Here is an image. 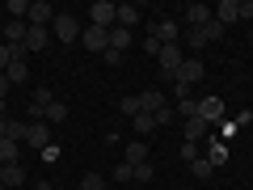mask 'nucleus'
Returning a JSON list of instances; mask_svg holds the SVG:
<instances>
[{
    "mask_svg": "<svg viewBox=\"0 0 253 190\" xmlns=\"http://www.w3.org/2000/svg\"><path fill=\"white\" fill-rule=\"evenodd\" d=\"M51 34L59 38V43H81L84 26L72 17V13H55V21H51Z\"/></svg>",
    "mask_w": 253,
    "mask_h": 190,
    "instance_id": "1",
    "label": "nucleus"
},
{
    "mask_svg": "<svg viewBox=\"0 0 253 190\" xmlns=\"http://www.w3.org/2000/svg\"><path fill=\"white\" fill-rule=\"evenodd\" d=\"M156 59H161V76H165V81H177V68L186 63V51L173 43V47H161V55H156Z\"/></svg>",
    "mask_w": 253,
    "mask_h": 190,
    "instance_id": "2",
    "label": "nucleus"
},
{
    "mask_svg": "<svg viewBox=\"0 0 253 190\" xmlns=\"http://www.w3.org/2000/svg\"><path fill=\"white\" fill-rule=\"evenodd\" d=\"M114 21H118V4H110V0H93V9H89V26L114 30Z\"/></svg>",
    "mask_w": 253,
    "mask_h": 190,
    "instance_id": "3",
    "label": "nucleus"
},
{
    "mask_svg": "<svg viewBox=\"0 0 253 190\" xmlns=\"http://www.w3.org/2000/svg\"><path fill=\"white\" fill-rule=\"evenodd\" d=\"M199 118H203L207 127L224 123V97H215V93H207V97L199 101Z\"/></svg>",
    "mask_w": 253,
    "mask_h": 190,
    "instance_id": "4",
    "label": "nucleus"
},
{
    "mask_svg": "<svg viewBox=\"0 0 253 190\" xmlns=\"http://www.w3.org/2000/svg\"><path fill=\"white\" fill-rule=\"evenodd\" d=\"M81 43L89 47L93 55H106V51H110V30H101V26H84V34H81Z\"/></svg>",
    "mask_w": 253,
    "mask_h": 190,
    "instance_id": "5",
    "label": "nucleus"
},
{
    "mask_svg": "<svg viewBox=\"0 0 253 190\" xmlns=\"http://www.w3.org/2000/svg\"><path fill=\"white\" fill-rule=\"evenodd\" d=\"M199 81H203V59H190V55H186V63L177 68V81H173V85H186V89H190V85H199Z\"/></svg>",
    "mask_w": 253,
    "mask_h": 190,
    "instance_id": "6",
    "label": "nucleus"
},
{
    "mask_svg": "<svg viewBox=\"0 0 253 190\" xmlns=\"http://www.w3.org/2000/svg\"><path fill=\"white\" fill-rule=\"evenodd\" d=\"M177 21H173V17H165V21H152V38H156V43H161V47H173V43H177Z\"/></svg>",
    "mask_w": 253,
    "mask_h": 190,
    "instance_id": "7",
    "label": "nucleus"
},
{
    "mask_svg": "<svg viewBox=\"0 0 253 190\" xmlns=\"http://www.w3.org/2000/svg\"><path fill=\"white\" fill-rule=\"evenodd\" d=\"M30 26H42V30H51V21H55V9L51 4H46V0H34V4H30Z\"/></svg>",
    "mask_w": 253,
    "mask_h": 190,
    "instance_id": "8",
    "label": "nucleus"
},
{
    "mask_svg": "<svg viewBox=\"0 0 253 190\" xmlns=\"http://www.w3.org/2000/svg\"><path fill=\"white\" fill-rule=\"evenodd\" d=\"M26 144L30 148H46V144H51V127H46V123H30L26 127ZM26 144H21V148H26Z\"/></svg>",
    "mask_w": 253,
    "mask_h": 190,
    "instance_id": "9",
    "label": "nucleus"
},
{
    "mask_svg": "<svg viewBox=\"0 0 253 190\" xmlns=\"http://www.w3.org/2000/svg\"><path fill=\"white\" fill-rule=\"evenodd\" d=\"M139 106H144V114H161V110H169V101H165L161 89H144L139 93Z\"/></svg>",
    "mask_w": 253,
    "mask_h": 190,
    "instance_id": "10",
    "label": "nucleus"
},
{
    "mask_svg": "<svg viewBox=\"0 0 253 190\" xmlns=\"http://www.w3.org/2000/svg\"><path fill=\"white\" fill-rule=\"evenodd\" d=\"M215 21L219 26H232V21H241V0H224V4H215Z\"/></svg>",
    "mask_w": 253,
    "mask_h": 190,
    "instance_id": "11",
    "label": "nucleus"
},
{
    "mask_svg": "<svg viewBox=\"0 0 253 190\" xmlns=\"http://www.w3.org/2000/svg\"><path fill=\"white\" fill-rule=\"evenodd\" d=\"M26 51H42V47H51V30H42V26H30L26 30Z\"/></svg>",
    "mask_w": 253,
    "mask_h": 190,
    "instance_id": "12",
    "label": "nucleus"
},
{
    "mask_svg": "<svg viewBox=\"0 0 253 190\" xmlns=\"http://www.w3.org/2000/svg\"><path fill=\"white\" fill-rule=\"evenodd\" d=\"M211 17H215V9H211V4H190V9H186V21H190V30L207 26Z\"/></svg>",
    "mask_w": 253,
    "mask_h": 190,
    "instance_id": "13",
    "label": "nucleus"
},
{
    "mask_svg": "<svg viewBox=\"0 0 253 190\" xmlns=\"http://www.w3.org/2000/svg\"><path fill=\"white\" fill-rule=\"evenodd\" d=\"M0 182H4L9 190L26 186V169H21V161H17V165H0Z\"/></svg>",
    "mask_w": 253,
    "mask_h": 190,
    "instance_id": "14",
    "label": "nucleus"
},
{
    "mask_svg": "<svg viewBox=\"0 0 253 190\" xmlns=\"http://www.w3.org/2000/svg\"><path fill=\"white\" fill-rule=\"evenodd\" d=\"M203 156H207V161L219 169V165H228V144H224V140H211V144L203 148Z\"/></svg>",
    "mask_w": 253,
    "mask_h": 190,
    "instance_id": "15",
    "label": "nucleus"
},
{
    "mask_svg": "<svg viewBox=\"0 0 253 190\" xmlns=\"http://www.w3.org/2000/svg\"><path fill=\"white\" fill-rule=\"evenodd\" d=\"M181 131H186V144H203V140H207V131H211V127L203 123V118H190V123L181 127Z\"/></svg>",
    "mask_w": 253,
    "mask_h": 190,
    "instance_id": "16",
    "label": "nucleus"
},
{
    "mask_svg": "<svg viewBox=\"0 0 253 190\" xmlns=\"http://www.w3.org/2000/svg\"><path fill=\"white\" fill-rule=\"evenodd\" d=\"M17 156H21V144L9 140V136H0V165H17Z\"/></svg>",
    "mask_w": 253,
    "mask_h": 190,
    "instance_id": "17",
    "label": "nucleus"
},
{
    "mask_svg": "<svg viewBox=\"0 0 253 190\" xmlns=\"http://www.w3.org/2000/svg\"><path fill=\"white\" fill-rule=\"evenodd\" d=\"M26 30H30V21H4V43L9 47L26 43Z\"/></svg>",
    "mask_w": 253,
    "mask_h": 190,
    "instance_id": "18",
    "label": "nucleus"
},
{
    "mask_svg": "<svg viewBox=\"0 0 253 190\" xmlns=\"http://www.w3.org/2000/svg\"><path fill=\"white\" fill-rule=\"evenodd\" d=\"M139 21V4H118V21L114 26H123V30H131Z\"/></svg>",
    "mask_w": 253,
    "mask_h": 190,
    "instance_id": "19",
    "label": "nucleus"
},
{
    "mask_svg": "<svg viewBox=\"0 0 253 190\" xmlns=\"http://www.w3.org/2000/svg\"><path fill=\"white\" fill-rule=\"evenodd\" d=\"M148 161V144L144 140H131V144H126V165H144Z\"/></svg>",
    "mask_w": 253,
    "mask_h": 190,
    "instance_id": "20",
    "label": "nucleus"
},
{
    "mask_svg": "<svg viewBox=\"0 0 253 190\" xmlns=\"http://www.w3.org/2000/svg\"><path fill=\"white\" fill-rule=\"evenodd\" d=\"M123 47H131V30L114 26V30H110V51H123Z\"/></svg>",
    "mask_w": 253,
    "mask_h": 190,
    "instance_id": "21",
    "label": "nucleus"
},
{
    "mask_svg": "<svg viewBox=\"0 0 253 190\" xmlns=\"http://www.w3.org/2000/svg\"><path fill=\"white\" fill-rule=\"evenodd\" d=\"M63 118H68V106H63V101L55 97L51 106H46V114H42V123H63Z\"/></svg>",
    "mask_w": 253,
    "mask_h": 190,
    "instance_id": "22",
    "label": "nucleus"
},
{
    "mask_svg": "<svg viewBox=\"0 0 253 190\" xmlns=\"http://www.w3.org/2000/svg\"><path fill=\"white\" fill-rule=\"evenodd\" d=\"M131 123H135V136H139V140H144L148 131H156V114H135Z\"/></svg>",
    "mask_w": 253,
    "mask_h": 190,
    "instance_id": "23",
    "label": "nucleus"
},
{
    "mask_svg": "<svg viewBox=\"0 0 253 190\" xmlns=\"http://www.w3.org/2000/svg\"><path fill=\"white\" fill-rule=\"evenodd\" d=\"M26 127H30V123H21V118H9L4 136H9V140H17V144H26Z\"/></svg>",
    "mask_w": 253,
    "mask_h": 190,
    "instance_id": "24",
    "label": "nucleus"
},
{
    "mask_svg": "<svg viewBox=\"0 0 253 190\" xmlns=\"http://www.w3.org/2000/svg\"><path fill=\"white\" fill-rule=\"evenodd\" d=\"M173 114H181L190 123V118H199V101H190V97H177V110H173Z\"/></svg>",
    "mask_w": 253,
    "mask_h": 190,
    "instance_id": "25",
    "label": "nucleus"
},
{
    "mask_svg": "<svg viewBox=\"0 0 253 190\" xmlns=\"http://www.w3.org/2000/svg\"><path fill=\"white\" fill-rule=\"evenodd\" d=\"M190 169H194V178H203V182H207L211 173H215V165H211L207 156H199V161H190Z\"/></svg>",
    "mask_w": 253,
    "mask_h": 190,
    "instance_id": "26",
    "label": "nucleus"
},
{
    "mask_svg": "<svg viewBox=\"0 0 253 190\" xmlns=\"http://www.w3.org/2000/svg\"><path fill=\"white\" fill-rule=\"evenodd\" d=\"M199 30H203V38H207V43H219V38H224V26H219L215 17H211L207 26H199Z\"/></svg>",
    "mask_w": 253,
    "mask_h": 190,
    "instance_id": "27",
    "label": "nucleus"
},
{
    "mask_svg": "<svg viewBox=\"0 0 253 190\" xmlns=\"http://www.w3.org/2000/svg\"><path fill=\"white\" fill-rule=\"evenodd\" d=\"M81 190H106V178H101V173H84V178H81Z\"/></svg>",
    "mask_w": 253,
    "mask_h": 190,
    "instance_id": "28",
    "label": "nucleus"
},
{
    "mask_svg": "<svg viewBox=\"0 0 253 190\" xmlns=\"http://www.w3.org/2000/svg\"><path fill=\"white\" fill-rule=\"evenodd\" d=\"M131 173H135V182H152V178H156V169H152L148 161H144V165H131Z\"/></svg>",
    "mask_w": 253,
    "mask_h": 190,
    "instance_id": "29",
    "label": "nucleus"
},
{
    "mask_svg": "<svg viewBox=\"0 0 253 190\" xmlns=\"http://www.w3.org/2000/svg\"><path fill=\"white\" fill-rule=\"evenodd\" d=\"M215 127H219V136H224V144H228V140H232V136H236V131H241V127H236V123H232V118H224V123H215Z\"/></svg>",
    "mask_w": 253,
    "mask_h": 190,
    "instance_id": "30",
    "label": "nucleus"
},
{
    "mask_svg": "<svg viewBox=\"0 0 253 190\" xmlns=\"http://www.w3.org/2000/svg\"><path fill=\"white\" fill-rule=\"evenodd\" d=\"M199 156H203V144H186V148H181V161H199Z\"/></svg>",
    "mask_w": 253,
    "mask_h": 190,
    "instance_id": "31",
    "label": "nucleus"
},
{
    "mask_svg": "<svg viewBox=\"0 0 253 190\" xmlns=\"http://www.w3.org/2000/svg\"><path fill=\"white\" fill-rule=\"evenodd\" d=\"M123 114H131V118H135V114H144V106H139V97H123Z\"/></svg>",
    "mask_w": 253,
    "mask_h": 190,
    "instance_id": "32",
    "label": "nucleus"
},
{
    "mask_svg": "<svg viewBox=\"0 0 253 190\" xmlns=\"http://www.w3.org/2000/svg\"><path fill=\"white\" fill-rule=\"evenodd\" d=\"M114 182H135V173H131V165H118V169H114Z\"/></svg>",
    "mask_w": 253,
    "mask_h": 190,
    "instance_id": "33",
    "label": "nucleus"
},
{
    "mask_svg": "<svg viewBox=\"0 0 253 190\" xmlns=\"http://www.w3.org/2000/svg\"><path fill=\"white\" fill-rule=\"evenodd\" d=\"M9 63H13V51H9V43H4V47H0V72H4Z\"/></svg>",
    "mask_w": 253,
    "mask_h": 190,
    "instance_id": "34",
    "label": "nucleus"
},
{
    "mask_svg": "<svg viewBox=\"0 0 253 190\" xmlns=\"http://www.w3.org/2000/svg\"><path fill=\"white\" fill-rule=\"evenodd\" d=\"M101 59H106L110 68H118V63H123V51H106V55H101Z\"/></svg>",
    "mask_w": 253,
    "mask_h": 190,
    "instance_id": "35",
    "label": "nucleus"
},
{
    "mask_svg": "<svg viewBox=\"0 0 253 190\" xmlns=\"http://www.w3.org/2000/svg\"><path fill=\"white\" fill-rule=\"evenodd\" d=\"M173 118H177V114H173V110H161V114H156V127H169Z\"/></svg>",
    "mask_w": 253,
    "mask_h": 190,
    "instance_id": "36",
    "label": "nucleus"
},
{
    "mask_svg": "<svg viewBox=\"0 0 253 190\" xmlns=\"http://www.w3.org/2000/svg\"><path fill=\"white\" fill-rule=\"evenodd\" d=\"M232 123H236V127H249V123H253V110H241V114H236Z\"/></svg>",
    "mask_w": 253,
    "mask_h": 190,
    "instance_id": "37",
    "label": "nucleus"
},
{
    "mask_svg": "<svg viewBox=\"0 0 253 190\" xmlns=\"http://www.w3.org/2000/svg\"><path fill=\"white\" fill-rule=\"evenodd\" d=\"M9 89H13V85H9V76H4V72H0V101H4V97H9Z\"/></svg>",
    "mask_w": 253,
    "mask_h": 190,
    "instance_id": "38",
    "label": "nucleus"
},
{
    "mask_svg": "<svg viewBox=\"0 0 253 190\" xmlns=\"http://www.w3.org/2000/svg\"><path fill=\"white\" fill-rule=\"evenodd\" d=\"M30 186H34V190H55V186H51V182H46V178H34V182H30Z\"/></svg>",
    "mask_w": 253,
    "mask_h": 190,
    "instance_id": "39",
    "label": "nucleus"
},
{
    "mask_svg": "<svg viewBox=\"0 0 253 190\" xmlns=\"http://www.w3.org/2000/svg\"><path fill=\"white\" fill-rule=\"evenodd\" d=\"M241 17H253V0H241Z\"/></svg>",
    "mask_w": 253,
    "mask_h": 190,
    "instance_id": "40",
    "label": "nucleus"
},
{
    "mask_svg": "<svg viewBox=\"0 0 253 190\" xmlns=\"http://www.w3.org/2000/svg\"><path fill=\"white\" fill-rule=\"evenodd\" d=\"M4 127H9V114H0V136H4Z\"/></svg>",
    "mask_w": 253,
    "mask_h": 190,
    "instance_id": "41",
    "label": "nucleus"
},
{
    "mask_svg": "<svg viewBox=\"0 0 253 190\" xmlns=\"http://www.w3.org/2000/svg\"><path fill=\"white\" fill-rule=\"evenodd\" d=\"M0 190H9V186H4V182H0Z\"/></svg>",
    "mask_w": 253,
    "mask_h": 190,
    "instance_id": "42",
    "label": "nucleus"
},
{
    "mask_svg": "<svg viewBox=\"0 0 253 190\" xmlns=\"http://www.w3.org/2000/svg\"><path fill=\"white\" fill-rule=\"evenodd\" d=\"M17 190H26V186H17Z\"/></svg>",
    "mask_w": 253,
    "mask_h": 190,
    "instance_id": "43",
    "label": "nucleus"
}]
</instances>
